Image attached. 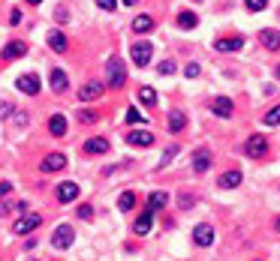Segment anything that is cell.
Listing matches in <instances>:
<instances>
[{
    "label": "cell",
    "instance_id": "33",
    "mask_svg": "<svg viewBox=\"0 0 280 261\" xmlns=\"http://www.w3.org/2000/svg\"><path fill=\"white\" fill-rule=\"evenodd\" d=\"M244 3H247V9H250V12H262V9L268 6V0H244Z\"/></svg>",
    "mask_w": 280,
    "mask_h": 261
},
{
    "label": "cell",
    "instance_id": "22",
    "mask_svg": "<svg viewBox=\"0 0 280 261\" xmlns=\"http://www.w3.org/2000/svg\"><path fill=\"white\" fill-rule=\"evenodd\" d=\"M169 204V195L166 192H151L148 195V210H163Z\"/></svg>",
    "mask_w": 280,
    "mask_h": 261
},
{
    "label": "cell",
    "instance_id": "17",
    "mask_svg": "<svg viewBox=\"0 0 280 261\" xmlns=\"http://www.w3.org/2000/svg\"><path fill=\"white\" fill-rule=\"evenodd\" d=\"M48 132H51L54 138H63V135H66V117H63V114H51V120H48Z\"/></svg>",
    "mask_w": 280,
    "mask_h": 261
},
{
    "label": "cell",
    "instance_id": "41",
    "mask_svg": "<svg viewBox=\"0 0 280 261\" xmlns=\"http://www.w3.org/2000/svg\"><path fill=\"white\" fill-rule=\"evenodd\" d=\"M121 3H127V6H133V3H139V0H121Z\"/></svg>",
    "mask_w": 280,
    "mask_h": 261
},
{
    "label": "cell",
    "instance_id": "19",
    "mask_svg": "<svg viewBox=\"0 0 280 261\" xmlns=\"http://www.w3.org/2000/svg\"><path fill=\"white\" fill-rule=\"evenodd\" d=\"M84 153H94V156L109 153V141H106V138H87V141H84Z\"/></svg>",
    "mask_w": 280,
    "mask_h": 261
},
{
    "label": "cell",
    "instance_id": "29",
    "mask_svg": "<svg viewBox=\"0 0 280 261\" xmlns=\"http://www.w3.org/2000/svg\"><path fill=\"white\" fill-rule=\"evenodd\" d=\"M175 153H178V144H169L166 153H163V159H160V168H169V162L175 159Z\"/></svg>",
    "mask_w": 280,
    "mask_h": 261
},
{
    "label": "cell",
    "instance_id": "18",
    "mask_svg": "<svg viewBox=\"0 0 280 261\" xmlns=\"http://www.w3.org/2000/svg\"><path fill=\"white\" fill-rule=\"evenodd\" d=\"M151 225H154V210H145V213L133 222V231H136V234H148Z\"/></svg>",
    "mask_w": 280,
    "mask_h": 261
},
{
    "label": "cell",
    "instance_id": "4",
    "mask_svg": "<svg viewBox=\"0 0 280 261\" xmlns=\"http://www.w3.org/2000/svg\"><path fill=\"white\" fill-rule=\"evenodd\" d=\"M103 96V81H84L81 87H78V99L81 102H94V99H100Z\"/></svg>",
    "mask_w": 280,
    "mask_h": 261
},
{
    "label": "cell",
    "instance_id": "8",
    "mask_svg": "<svg viewBox=\"0 0 280 261\" xmlns=\"http://www.w3.org/2000/svg\"><path fill=\"white\" fill-rule=\"evenodd\" d=\"M15 87H18L21 93H30V96H36L42 84H39V78H36V75H30V72H27V75H18V81H15Z\"/></svg>",
    "mask_w": 280,
    "mask_h": 261
},
{
    "label": "cell",
    "instance_id": "25",
    "mask_svg": "<svg viewBox=\"0 0 280 261\" xmlns=\"http://www.w3.org/2000/svg\"><path fill=\"white\" fill-rule=\"evenodd\" d=\"M48 45H51L54 51H66V36H63L60 30H51V33H48Z\"/></svg>",
    "mask_w": 280,
    "mask_h": 261
},
{
    "label": "cell",
    "instance_id": "42",
    "mask_svg": "<svg viewBox=\"0 0 280 261\" xmlns=\"http://www.w3.org/2000/svg\"><path fill=\"white\" fill-rule=\"evenodd\" d=\"M27 3H33V6H39V3H42V0H27Z\"/></svg>",
    "mask_w": 280,
    "mask_h": 261
},
{
    "label": "cell",
    "instance_id": "38",
    "mask_svg": "<svg viewBox=\"0 0 280 261\" xmlns=\"http://www.w3.org/2000/svg\"><path fill=\"white\" fill-rule=\"evenodd\" d=\"M9 192H12V183H9V180H3V183H0V198H3V195H9Z\"/></svg>",
    "mask_w": 280,
    "mask_h": 261
},
{
    "label": "cell",
    "instance_id": "32",
    "mask_svg": "<svg viewBox=\"0 0 280 261\" xmlns=\"http://www.w3.org/2000/svg\"><path fill=\"white\" fill-rule=\"evenodd\" d=\"M265 123H268V126H277V123H280V105H277V108H271V111L265 114Z\"/></svg>",
    "mask_w": 280,
    "mask_h": 261
},
{
    "label": "cell",
    "instance_id": "30",
    "mask_svg": "<svg viewBox=\"0 0 280 261\" xmlns=\"http://www.w3.org/2000/svg\"><path fill=\"white\" fill-rule=\"evenodd\" d=\"M127 120H130V123H145V117H142V111H139V108H133V105L127 108Z\"/></svg>",
    "mask_w": 280,
    "mask_h": 261
},
{
    "label": "cell",
    "instance_id": "20",
    "mask_svg": "<svg viewBox=\"0 0 280 261\" xmlns=\"http://www.w3.org/2000/svg\"><path fill=\"white\" fill-rule=\"evenodd\" d=\"M66 84H69V81H66V72H63V69H54V72H51V90H54V93H63Z\"/></svg>",
    "mask_w": 280,
    "mask_h": 261
},
{
    "label": "cell",
    "instance_id": "23",
    "mask_svg": "<svg viewBox=\"0 0 280 261\" xmlns=\"http://www.w3.org/2000/svg\"><path fill=\"white\" fill-rule=\"evenodd\" d=\"M151 27H154V18H151V15L133 18V30H136V33H151Z\"/></svg>",
    "mask_w": 280,
    "mask_h": 261
},
{
    "label": "cell",
    "instance_id": "24",
    "mask_svg": "<svg viewBox=\"0 0 280 261\" xmlns=\"http://www.w3.org/2000/svg\"><path fill=\"white\" fill-rule=\"evenodd\" d=\"M184 126H187L184 111H172V114H169V132H181Z\"/></svg>",
    "mask_w": 280,
    "mask_h": 261
},
{
    "label": "cell",
    "instance_id": "2",
    "mask_svg": "<svg viewBox=\"0 0 280 261\" xmlns=\"http://www.w3.org/2000/svg\"><path fill=\"white\" fill-rule=\"evenodd\" d=\"M72 237H75L72 225H57L54 234H51V243H54V249H69L72 246Z\"/></svg>",
    "mask_w": 280,
    "mask_h": 261
},
{
    "label": "cell",
    "instance_id": "34",
    "mask_svg": "<svg viewBox=\"0 0 280 261\" xmlns=\"http://www.w3.org/2000/svg\"><path fill=\"white\" fill-rule=\"evenodd\" d=\"M157 72H160V75H172V72H175V63H172V60H163V63L157 66Z\"/></svg>",
    "mask_w": 280,
    "mask_h": 261
},
{
    "label": "cell",
    "instance_id": "36",
    "mask_svg": "<svg viewBox=\"0 0 280 261\" xmlns=\"http://www.w3.org/2000/svg\"><path fill=\"white\" fill-rule=\"evenodd\" d=\"M97 6H100V9H109V12H115L118 0H97Z\"/></svg>",
    "mask_w": 280,
    "mask_h": 261
},
{
    "label": "cell",
    "instance_id": "43",
    "mask_svg": "<svg viewBox=\"0 0 280 261\" xmlns=\"http://www.w3.org/2000/svg\"><path fill=\"white\" fill-rule=\"evenodd\" d=\"M274 228H277V234H280V216H277V222H274Z\"/></svg>",
    "mask_w": 280,
    "mask_h": 261
},
{
    "label": "cell",
    "instance_id": "9",
    "mask_svg": "<svg viewBox=\"0 0 280 261\" xmlns=\"http://www.w3.org/2000/svg\"><path fill=\"white\" fill-rule=\"evenodd\" d=\"M54 192H57V201H60V204H69V201H75V198H78V183L66 180V183H60Z\"/></svg>",
    "mask_w": 280,
    "mask_h": 261
},
{
    "label": "cell",
    "instance_id": "27",
    "mask_svg": "<svg viewBox=\"0 0 280 261\" xmlns=\"http://www.w3.org/2000/svg\"><path fill=\"white\" fill-rule=\"evenodd\" d=\"M178 24H181L184 30H193V27L199 24V18H196V12H181V15H178Z\"/></svg>",
    "mask_w": 280,
    "mask_h": 261
},
{
    "label": "cell",
    "instance_id": "31",
    "mask_svg": "<svg viewBox=\"0 0 280 261\" xmlns=\"http://www.w3.org/2000/svg\"><path fill=\"white\" fill-rule=\"evenodd\" d=\"M199 72H202L199 63H187V66H184V75H187V78H199Z\"/></svg>",
    "mask_w": 280,
    "mask_h": 261
},
{
    "label": "cell",
    "instance_id": "1",
    "mask_svg": "<svg viewBox=\"0 0 280 261\" xmlns=\"http://www.w3.org/2000/svg\"><path fill=\"white\" fill-rule=\"evenodd\" d=\"M106 78H109V87H112V90H121V87H124L127 72H124V60H121V57H109V63H106Z\"/></svg>",
    "mask_w": 280,
    "mask_h": 261
},
{
    "label": "cell",
    "instance_id": "26",
    "mask_svg": "<svg viewBox=\"0 0 280 261\" xmlns=\"http://www.w3.org/2000/svg\"><path fill=\"white\" fill-rule=\"evenodd\" d=\"M139 99H142V105H148V108H154L160 96H157V90H154V87H142V90H139Z\"/></svg>",
    "mask_w": 280,
    "mask_h": 261
},
{
    "label": "cell",
    "instance_id": "15",
    "mask_svg": "<svg viewBox=\"0 0 280 261\" xmlns=\"http://www.w3.org/2000/svg\"><path fill=\"white\" fill-rule=\"evenodd\" d=\"M208 168H211V150H205V147H202V150H196V153H193V171H199V174H202V171H208Z\"/></svg>",
    "mask_w": 280,
    "mask_h": 261
},
{
    "label": "cell",
    "instance_id": "39",
    "mask_svg": "<svg viewBox=\"0 0 280 261\" xmlns=\"http://www.w3.org/2000/svg\"><path fill=\"white\" fill-rule=\"evenodd\" d=\"M178 204H181V207H193V195H184V198H181Z\"/></svg>",
    "mask_w": 280,
    "mask_h": 261
},
{
    "label": "cell",
    "instance_id": "5",
    "mask_svg": "<svg viewBox=\"0 0 280 261\" xmlns=\"http://www.w3.org/2000/svg\"><path fill=\"white\" fill-rule=\"evenodd\" d=\"M151 54H154V45H151V42H136V45H133V63H136V66H148Z\"/></svg>",
    "mask_w": 280,
    "mask_h": 261
},
{
    "label": "cell",
    "instance_id": "37",
    "mask_svg": "<svg viewBox=\"0 0 280 261\" xmlns=\"http://www.w3.org/2000/svg\"><path fill=\"white\" fill-rule=\"evenodd\" d=\"M90 213H94L90 204H78V216H81V219H90Z\"/></svg>",
    "mask_w": 280,
    "mask_h": 261
},
{
    "label": "cell",
    "instance_id": "40",
    "mask_svg": "<svg viewBox=\"0 0 280 261\" xmlns=\"http://www.w3.org/2000/svg\"><path fill=\"white\" fill-rule=\"evenodd\" d=\"M9 21H12V24H15V21H21V12H18V9H12V12H9Z\"/></svg>",
    "mask_w": 280,
    "mask_h": 261
},
{
    "label": "cell",
    "instance_id": "12",
    "mask_svg": "<svg viewBox=\"0 0 280 261\" xmlns=\"http://www.w3.org/2000/svg\"><path fill=\"white\" fill-rule=\"evenodd\" d=\"M214 48H217V51H241V48H244V36H226V39H217Z\"/></svg>",
    "mask_w": 280,
    "mask_h": 261
},
{
    "label": "cell",
    "instance_id": "10",
    "mask_svg": "<svg viewBox=\"0 0 280 261\" xmlns=\"http://www.w3.org/2000/svg\"><path fill=\"white\" fill-rule=\"evenodd\" d=\"M39 222H42V216L27 213V216H21V219L12 225V231H15V234H27V231H33V228H39Z\"/></svg>",
    "mask_w": 280,
    "mask_h": 261
},
{
    "label": "cell",
    "instance_id": "11",
    "mask_svg": "<svg viewBox=\"0 0 280 261\" xmlns=\"http://www.w3.org/2000/svg\"><path fill=\"white\" fill-rule=\"evenodd\" d=\"M193 240H196L199 246H211V243H214V228H211L208 222H199V225L193 228Z\"/></svg>",
    "mask_w": 280,
    "mask_h": 261
},
{
    "label": "cell",
    "instance_id": "16",
    "mask_svg": "<svg viewBox=\"0 0 280 261\" xmlns=\"http://www.w3.org/2000/svg\"><path fill=\"white\" fill-rule=\"evenodd\" d=\"M24 54H27V45H24V42H9L0 57H3V60H18V57H24Z\"/></svg>",
    "mask_w": 280,
    "mask_h": 261
},
{
    "label": "cell",
    "instance_id": "7",
    "mask_svg": "<svg viewBox=\"0 0 280 261\" xmlns=\"http://www.w3.org/2000/svg\"><path fill=\"white\" fill-rule=\"evenodd\" d=\"M60 168H66V156H63V153H48V156L39 162V171H45V174L60 171Z\"/></svg>",
    "mask_w": 280,
    "mask_h": 261
},
{
    "label": "cell",
    "instance_id": "44",
    "mask_svg": "<svg viewBox=\"0 0 280 261\" xmlns=\"http://www.w3.org/2000/svg\"><path fill=\"white\" fill-rule=\"evenodd\" d=\"M274 75H277V78H280V66H277V72H274Z\"/></svg>",
    "mask_w": 280,
    "mask_h": 261
},
{
    "label": "cell",
    "instance_id": "45",
    "mask_svg": "<svg viewBox=\"0 0 280 261\" xmlns=\"http://www.w3.org/2000/svg\"><path fill=\"white\" fill-rule=\"evenodd\" d=\"M193 3H199V0H193Z\"/></svg>",
    "mask_w": 280,
    "mask_h": 261
},
{
    "label": "cell",
    "instance_id": "13",
    "mask_svg": "<svg viewBox=\"0 0 280 261\" xmlns=\"http://www.w3.org/2000/svg\"><path fill=\"white\" fill-rule=\"evenodd\" d=\"M127 144H136V147H151V144H154V135H151V132H145V129H133V132L127 135Z\"/></svg>",
    "mask_w": 280,
    "mask_h": 261
},
{
    "label": "cell",
    "instance_id": "28",
    "mask_svg": "<svg viewBox=\"0 0 280 261\" xmlns=\"http://www.w3.org/2000/svg\"><path fill=\"white\" fill-rule=\"evenodd\" d=\"M118 207H121V210H133V207H136V192H121Z\"/></svg>",
    "mask_w": 280,
    "mask_h": 261
},
{
    "label": "cell",
    "instance_id": "3",
    "mask_svg": "<svg viewBox=\"0 0 280 261\" xmlns=\"http://www.w3.org/2000/svg\"><path fill=\"white\" fill-rule=\"evenodd\" d=\"M265 150H268V138H265V135H253V138H247V144H244V153L253 156V159L265 156Z\"/></svg>",
    "mask_w": 280,
    "mask_h": 261
},
{
    "label": "cell",
    "instance_id": "21",
    "mask_svg": "<svg viewBox=\"0 0 280 261\" xmlns=\"http://www.w3.org/2000/svg\"><path fill=\"white\" fill-rule=\"evenodd\" d=\"M223 189H235L238 183H241V171H226V174H220V180H217Z\"/></svg>",
    "mask_w": 280,
    "mask_h": 261
},
{
    "label": "cell",
    "instance_id": "6",
    "mask_svg": "<svg viewBox=\"0 0 280 261\" xmlns=\"http://www.w3.org/2000/svg\"><path fill=\"white\" fill-rule=\"evenodd\" d=\"M211 111H214L217 117H226V120H229L232 111H235V105H232L229 96H214V99H211Z\"/></svg>",
    "mask_w": 280,
    "mask_h": 261
},
{
    "label": "cell",
    "instance_id": "35",
    "mask_svg": "<svg viewBox=\"0 0 280 261\" xmlns=\"http://www.w3.org/2000/svg\"><path fill=\"white\" fill-rule=\"evenodd\" d=\"M78 120H81V123H97V114H94V111H84V108H81V111H78Z\"/></svg>",
    "mask_w": 280,
    "mask_h": 261
},
{
    "label": "cell",
    "instance_id": "14",
    "mask_svg": "<svg viewBox=\"0 0 280 261\" xmlns=\"http://www.w3.org/2000/svg\"><path fill=\"white\" fill-rule=\"evenodd\" d=\"M259 42H262L265 48L277 51V48H280V30H274V27H265V30H259Z\"/></svg>",
    "mask_w": 280,
    "mask_h": 261
}]
</instances>
